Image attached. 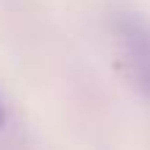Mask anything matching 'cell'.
<instances>
[{
  "label": "cell",
  "mask_w": 150,
  "mask_h": 150,
  "mask_svg": "<svg viewBox=\"0 0 150 150\" xmlns=\"http://www.w3.org/2000/svg\"><path fill=\"white\" fill-rule=\"evenodd\" d=\"M3 120H6V114H3V103H0V125H3Z\"/></svg>",
  "instance_id": "cell-2"
},
{
  "label": "cell",
  "mask_w": 150,
  "mask_h": 150,
  "mask_svg": "<svg viewBox=\"0 0 150 150\" xmlns=\"http://www.w3.org/2000/svg\"><path fill=\"white\" fill-rule=\"evenodd\" d=\"M114 42L125 61V70L150 95V20L122 11L114 20Z\"/></svg>",
  "instance_id": "cell-1"
}]
</instances>
